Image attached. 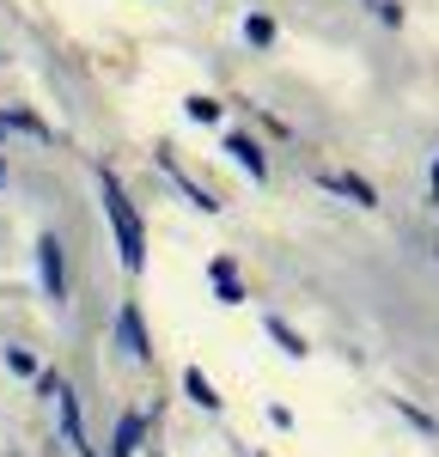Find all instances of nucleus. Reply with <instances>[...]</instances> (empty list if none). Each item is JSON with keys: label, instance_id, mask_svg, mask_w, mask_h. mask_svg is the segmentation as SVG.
<instances>
[{"label": "nucleus", "instance_id": "1", "mask_svg": "<svg viewBox=\"0 0 439 457\" xmlns=\"http://www.w3.org/2000/svg\"><path fill=\"white\" fill-rule=\"evenodd\" d=\"M98 183H104V213H110V226H116V245H122V262H128V269H141V262H146V232H141V213L128 208L122 183H116L110 171H98Z\"/></svg>", "mask_w": 439, "mask_h": 457}, {"label": "nucleus", "instance_id": "2", "mask_svg": "<svg viewBox=\"0 0 439 457\" xmlns=\"http://www.w3.org/2000/svg\"><path fill=\"white\" fill-rule=\"evenodd\" d=\"M37 256H43V293H49L55 305H62V299H68V275H62V245H55V238H43V245H37Z\"/></svg>", "mask_w": 439, "mask_h": 457}, {"label": "nucleus", "instance_id": "3", "mask_svg": "<svg viewBox=\"0 0 439 457\" xmlns=\"http://www.w3.org/2000/svg\"><path fill=\"white\" fill-rule=\"evenodd\" d=\"M318 183H324V189H335V195H348V202H354V208H378V189H372V183H366V177H335V171H324L318 177Z\"/></svg>", "mask_w": 439, "mask_h": 457}, {"label": "nucleus", "instance_id": "4", "mask_svg": "<svg viewBox=\"0 0 439 457\" xmlns=\"http://www.w3.org/2000/svg\"><path fill=\"white\" fill-rule=\"evenodd\" d=\"M116 336H122V348L135 353V360H153V342H146V329H141V305H122V317H116Z\"/></svg>", "mask_w": 439, "mask_h": 457}, {"label": "nucleus", "instance_id": "5", "mask_svg": "<svg viewBox=\"0 0 439 457\" xmlns=\"http://www.w3.org/2000/svg\"><path fill=\"white\" fill-rule=\"evenodd\" d=\"M159 165L171 171V183H178V189H183V195H189V202H195V208H202V213H214V208H220V202H214V195H208V189H195V183H189V177L178 171V159H171V153H159Z\"/></svg>", "mask_w": 439, "mask_h": 457}, {"label": "nucleus", "instance_id": "6", "mask_svg": "<svg viewBox=\"0 0 439 457\" xmlns=\"http://www.w3.org/2000/svg\"><path fill=\"white\" fill-rule=\"evenodd\" d=\"M226 153H232V159H238V165H244L251 177H262V171H269V159H262V146H256V141H244V135H232V141H226Z\"/></svg>", "mask_w": 439, "mask_h": 457}, {"label": "nucleus", "instance_id": "7", "mask_svg": "<svg viewBox=\"0 0 439 457\" xmlns=\"http://www.w3.org/2000/svg\"><path fill=\"white\" fill-rule=\"evenodd\" d=\"M208 275H214V281H220V305H244V299H251L244 287L232 281V256H220V262H214V269H208Z\"/></svg>", "mask_w": 439, "mask_h": 457}, {"label": "nucleus", "instance_id": "8", "mask_svg": "<svg viewBox=\"0 0 439 457\" xmlns=\"http://www.w3.org/2000/svg\"><path fill=\"white\" fill-rule=\"evenodd\" d=\"M183 390H189V396H195L202 409H220V390L202 378V366H189V372H183Z\"/></svg>", "mask_w": 439, "mask_h": 457}, {"label": "nucleus", "instance_id": "9", "mask_svg": "<svg viewBox=\"0 0 439 457\" xmlns=\"http://www.w3.org/2000/svg\"><path fill=\"white\" fill-rule=\"evenodd\" d=\"M141 452V415H122V427H116V457H135Z\"/></svg>", "mask_w": 439, "mask_h": 457}, {"label": "nucleus", "instance_id": "10", "mask_svg": "<svg viewBox=\"0 0 439 457\" xmlns=\"http://www.w3.org/2000/svg\"><path fill=\"white\" fill-rule=\"evenodd\" d=\"M269 336H275V342H281V353H293V360H305V353H311V348H305V336H293L281 317H269Z\"/></svg>", "mask_w": 439, "mask_h": 457}, {"label": "nucleus", "instance_id": "11", "mask_svg": "<svg viewBox=\"0 0 439 457\" xmlns=\"http://www.w3.org/2000/svg\"><path fill=\"white\" fill-rule=\"evenodd\" d=\"M244 37H251L256 49H269V43H275V19H262V12H251V19H244Z\"/></svg>", "mask_w": 439, "mask_h": 457}, {"label": "nucleus", "instance_id": "12", "mask_svg": "<svg viewBox=\"0 0 439 457\" xmlns=\"http://www.w3.org/2000/svg\"><path fill=\"white\" fill-rule=\"evenodd\" d=\"M183 110H189V122H220V104H214V98H189Z\"/></svg>", "mask_w": 439, "mask_h": 457}, {"label": "nucleus", "instance_id": "13", "mask_svg": "<svg viewBox=\"0 0 439 457\" xmlns=\"http://www.w3.org/2000/svg\"><path fill=\"white\" fill-rule=\"evenodd\" d=\"M6 366H12V372H37V360L25 348H6Z\"/></svg>", "mask_w": 439, "mask_h": 457}, {"label": "nucleus", "instance_id": "14", "mask_svg": "<svg viewBox=\"0 0 439 457\" xmlns=\"http://www.w3.org/2000/svg\"><path fill=\"white\" fill-rule=\"evenodd\" d=\"M434 195H439V159H434Z\"/></svg>", "mask_w": 439, "mask_h": 457}, {"label": "nucleus", "instance_id": "15", "mask_svg": "<svg viewBox=\"0 0 439 457\" xmlns=\"http://www.w3.org/2000/svg\"><path fill=\"white\" fill-rule=\"evenodd\" d=\"M434 250H439V245H434Z\"/></svg>", "mask_w": 439, "mask_h": 457}]
</instances>
